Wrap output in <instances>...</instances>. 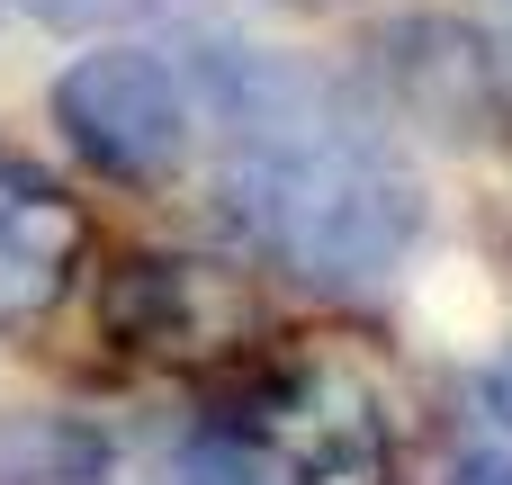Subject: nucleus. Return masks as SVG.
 Here are the masks:
<instances>
[{
    "label": "nucleus",
    "instance_id": "f257e3e1",
    "mask_svg": "<svg viewBox=\"0 0 512 485\" xmlns=\"http://www.w3.org/2000/svg\"><path fill=\"white\" fill-rule=\"evenodd\" d=\"M225 126L216 198L234 234L306 288H378L423 243V180L387 117L360 108L315 63L261 45H198V90Z\"/></svg>",
    "mask_w": 512,
    "mask_h": 485
},
{
    "label": "nucleus",
    "instance_id": "f03ea898",
    "mask_svg": "<svg viewBox=\"0 0 512 485\" xmlns=\"http://www.w3.org/2000/svg\"><path fill=\"white\" fill-rule=\"evenodd\" d=\"M54 126L99 180L162 189L189 162L198 99L153 45H90V54H72L54 72Z\"/></svg>",
    "mask_w": 512,
    "mask_h": 485
},
{
    "label": "nucleus",
    "instance_id": "7ed1b4c3",
    "mask_svg": "<svg viewBox=\"0 0 512 485\" xmlns=\"http://www.w3.org/2000/svg\"><path fill=\"white\" fill-rule=\"evenodd\" d=\"M99 333L135 360H180V369H216L243 351L252 333V297L225 261L198 252H117L99 270Z\"/></svg>",
    "mask_w": 512,
    "mask_h": 485
},
{
    "label": "nucleus",
    "instance_id": "20e7f679",
    "mask_svg": "<svg viewBox=\"0 0 512 485\" xmlns=\"http://www.w3.org/2000/svg\"><path fill=\"white\" fill-rule=\"evenodd\" d=\"M369 81H378V117L423 126L441 144H486L504 126V90H495V54L477 36V18L450 9H396L369 27Z\"/></svg>",
    "mask_w": 512,
    "mask_h": 485
},
{
    "label": "nucleus",
    "instance_id": "39448f33",
    "mask_svg": "<svg viewBox=\"0 0 512 485\" xmlns=\"http://www.w3.org/2000/svg\"><path fill=\"white\" fill-rule=\"evenodd\" d=\"M81 252H90V216L63 180H45L36 162L0 153V342L9 333H36L63 288L81 279Z\"/></svg>",
    "mask_w": 512,
    "mask_h": 485
},
{
    "label": "nucleus",
    "instance_id": "423d86ee",
    "mask_svg": "<svg viewBox=\"0 0 512 485\" xmlns=\"http://www.w3.org/2000/svg\"><path fill=\"white\" fill-rule=\"evenodd\" d=\"M0 485H117V441L63 405H0Z\"/></svg>",
    "mask_w": 512,
    "mask_h": 485
},
{
    "label": "nucleus",
    "instance_id": "0eeeda50",
    "mask_svg": "<svg viewBox=\"0 0 512 485\" xmlns=\"http://www.w3.org/2000/svg\"><path fill=\"white\" fill-rule=\"evenodd\" d=\"M9 9H27L36 27H63V36H108V27H135L171 0H9Z\"/></svg>",
    "mask_w": 512,
    "mask_h": 485
},
{
    "label": "nucleus",
    "instance_id": "6e6552de",
    "mask_svg": "<svg viewBox=\"0 0 512 485\" xmlns=\"http://www.w3.org/2000/svg\"><path fill=\"white\" fill-rule=\"evenodd\" d=\"M477 414H486V432L512 450V342L486 360V369H477Z\"/></svg>",
    "mask_w": 512,
    "mask_h": 485
},
{
    "label": "nucleus",
    "instance_id": "1a4fd4ad",
    "mask_svg": "<svg viewBox=\"0 0 512 485\" xmlns=\"http://www.w3.org/2000/svg\"><path fill=\"white\" fill-rule=\"evenodd\" d=\"M477 36H486V54H495V90H504V108H512V0H486Z\"/></svg>",
    "mask_w": 512,
    "mask_h": 485
},
{
    "label": "nucleus",
    "instance_id": "9d476101",
    "mask_svg": "<svg viewBox=\"0 0 512 485\" xmlns=\"http://www.w3.org/2000/svg\"><path fill=\"white\" fill-rule=\"evenodd\" d=\"M450 485H512V450H468V459H450Z\"/></svg>",
    "mask_w": 512,
    "mask_h": 485
}]
</instances>
